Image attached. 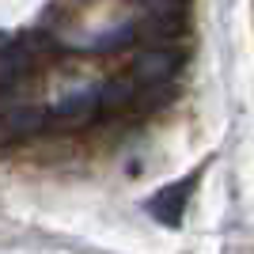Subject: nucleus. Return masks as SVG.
Returning <instances> with one entry per match:
<instances>
[{
  "label": "nucleus",
  "mask_w": 254,
  "mask_h": 254,
  "mask_svg": "<svg viewBox=\"0 0 254 254\" xmlns=\"http://www.w3.org/2000/svg\"><path fill=\"white\" fill-rule=\"evenodd\" d=\"M133 72H137L140 80H148V84H156V80H167V76L175 72V57H171L167 50H148V53H140V57H137Z\"/></svg>",
  "instance_id": "7ed1b4c3"
},
{
  "label": "nucleus",
  "mask_w": 254,
  "mask_h": 254,
  "mask_svg": "<svg viewBox=\"0 0 254 254\" xmlns=\"http://www.w3.org/2000/svg\"><path fill=\"white\" fill-rule=\"evenodd\" d=\"M27 64H31L27 50H4V53H0V91L15 84V80L27 72Z\"/></svg>",
  "instance_id": "39448f33"
},
{
  "label": "nucleus",
  "mask_w": 254,
  "mask_h": 254,
  "mask_svg": "<svg viewBox=\"0 0 254 254\" xmlns=\"http://www.w3.org/2000/svg\"><path fill=\"white\" fill-rule=\"evenodd\" d=\"M193 186V175L190 179H182L179 186H167V190H159L156 197L148 201V212L156 216L159 224H167V228H175V224H182V212H186V190Z\"/></svg>",
  "instance_id": "f257e3e1"
},
{
  "label": "nucleus",
  "mask_w": 254,
  "mask_h": 254,
  "mask_svg": "<svg viewBox=\"0 0 254 254\" xmlns=\"http://www.w3.org/2000/svg\"><path fill=\"white\" fill-rule=\"evenodd\" d=\"M129 95H133V84H106L95 99H99V103H106V106H114V103H126Z\"/></svg>",
  "instance_id": "423d86ee"
},
{
  "label": "nucleus",
  "mask_w": 254,
  "mask_h": 254,
  "mask_svg": "<svg viewBox=\"0 0 254 254\" xmlns=\"http://www.w3.org/2000/svg\"><path fill=\"white\" fill-rule=\"evenodd\" d=\"M95 110V95L91 91H80V95H64L61 103H53V118L61 122H84Z\"/></svg>",
  "instance_id": "20e7f679"
},
{
  "label": "nucleus",
  "mask_w": 254,
  "mask_h": 254,
  "mask_svg": "<svg viewBox=\"0 0 254 254\" xmlns=\"http://www.w3.org/2000/svg\"><path fill=\"white\" fill-rule=\"evenodd\" d=\"M46 129V110L42 106H8L4 110V137H31Z\"/></svg>",
  "instance_id": "f03ea898"
}]
</instances>
